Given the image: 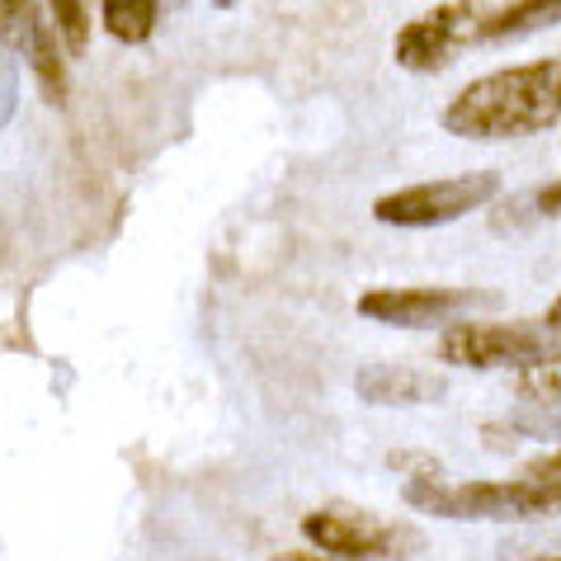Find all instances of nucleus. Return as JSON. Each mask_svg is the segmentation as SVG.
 <instances>
[{
  "mask_svg": "<svg viewBox=\"0 0 561 561\" xmlns=\"http://www.w3.org/2000/svg\"><path fill=\"white\" fill-rule=\"evenodd\" d=\"M472 302H477V293H462V288H373L358 298V317L420 331V325L454 321Z\"/></svg>",
  "mask_w": 561,
  "mask_h": 561,
  "instance_id": "7",
  "label": "nucleus"
},
{
  "mask_svg": "<svg viewBox=\"0 0 561 561\" xmlns=\"http://www.w3.org/2000/svg\"><path fill=\"white\" fill-rule=\"evenodd\" d=\"M561 24V0H510L501 10H486L481 24V43H510V38H528L542 28Z\"/></svg>",
  "mask_w": 561,
  "mask_h": 561,
  "instance_id": "9",
  "label": "nucleus"
},
{
  "mask_svg": "<svg viewBox=\"0 0 561 561\" xmlns=\"http://www.w3.org/2000/svg\"><path fill=\"white\" fill-rule=\"evenodd\" d=\"M538 208L548 213V217H561V180H557V184H548V190L538 194Z\"/></svg>",
  "mask_w": 561,
  "mask_h": 561,
  "instance_id": "15",
  "label": "nucleus"
},
{
  "mask_svg": "<svg viewBox=\"0 0 561 561\" xmlns=\"http://www.w3.org/2000/svg\"><path fill=\"white\" fill-rule=\"evenodd\" d=\"M0 5H5V24H20V20H24V5H28V0H0Z\"/></svg>",
  "mask_w": 561,
  "mask_h": 561,
  "instance_id": "17",
  "label": "nucleus"
},
{
  "mask_svg": "<svg viewBox=\"0 0 561 561\" xmlns=\"http://www.w3.org/2000/svg\"><path fill=\"white\" fill-rule=\"evenodd\" d=\"M561 123V57L519 61L467 81L444 108V128L472 142H510Z\"/></svg>",
  "mask_w": 561,
  "mask_h": 561,
  "instance_id": "1",
  "label": "nucleus"
},
{
  "mask_svg": "<svg viewBox=\"0 0 561 561\" xmlns=\"http://www.w3.org/2000/svg\"><path fill=\"white\" fill-rule=\"evenodd\" d=\"M48 14H53V28L61 34V48H67V53H81L85 38H90L85 0H48Z\"/></svg>",
  "mask_w": 561,
  "mask_h": 561,
  "instance_id": "13",
  "label": "nucleus"
},
{
  "mask_svg": "<svg viewBox=\"0 0 561 561\" xmlns=\"http://www.w3.org/2000/svg\"><path fill=\"white\" fill-rule=\"evenodd\" d=\"M302 534L317 542L321 552L345 557V561H368V557H411L415 538L407 528L378 519V514H364L354 505H325L311 510L302 519Z\"/></svg>",
  "mask_w": 561,
  "mask_h": 561,
  "instance_id": "5",
  "label": "nucleus"
},
{
  "mask_svg": "<svg viewBox=\"0 0 561 561\" xmlns=\"http://www.w3.org/2000/svg\"><path fill=\"white\" fill-rule=\"evenodd\" d=\"M444 364L458 368H519L528 358L548 354L542 345V331L528 321H454L439 335Z\"/></svg>",
  "mask_w": 561,
  "mask_h": 561,
  "instance_id": "6",
  "label": "nucleus"
},
{
  "mask_svg": "<svg viewBox=\"0 0 561 561\" xmlns=\"http://www.w3.org/2000/svg\"><path fill=\"white\" fill-rule=\"evenodd\" d=\"M519 477L524 481H534V486H548L561 495V448H552V454H538V458H528L519 467Z\"/></svg>",
  "mask_w": 561,
  "mask_h": 561,
  "instance_id": "14",
  "label": "nucleus"
},
{
  "mask_svg": "<svg viewBox=\"0 0 561 561\" xmlns=\"http://www.w3.org/2000/svg\"><path fill=\"white\" fill-rule=\"evenodd\" d=\"M354 392L368 407H434L444 401L448 382L420 364H364L354 373Z\"/></svg>",
  "mask_w": 561,
  "mask_h": 561,
  "instance_id": "8",
  "label": "nucleus"
},
{
  "mask_svg": "<svg viewBox=\"0 0 561 561\" xmlns=\"http://www.w3.org/2000/svg\"><path fill=\"white\" fill-rule=\"evenodd\" d=\"M161 14V0H104L100 20L118 43H147Z\"/></svg>",
  "mask_w": 561,
  "mask_h": 561,
  "instance_id": "11",
  "label": "nucleus"
},
{
  "mask_svg": "<svg viewBox=\"0 0 561 561\" xmlns=\"http://www.w3.org/2000/svg\"><path fill=\"white\" fill-rule=\"evenodd\" d=\"M542 325H548V331H557V335H561V298L548 307V317H542Z\"/></svg>",
  "mask_w": 561,
  "mask_h": 561,
  "instance_id": "18",
  "label": "nucleus"
},
{
  "mask_svg": "<svg viewBox=\"0 0 561 561\" xmlns=\"http://www.w3.org/2000/svg\"><path fill=\"white\" fill-rule=\"evenodd\" d=\"M495 194H501V175L495 170H462V175L420 180V184H407V190L382 194L373 204V217L387 227H444L486 208Z\"/></svg>",
  "mask_w": 561,
  "mask_h": 561,
  "instance_id": "3",
  "label": "nucleus"
},
{
  "mask_svg": "<svg viewBox=\"0 0 561 561\" xmlns=\"http://www.w3.org/2000/svg\"><path fill=\"white\" fill-rule=\"evenodd\" d=\"M407 501L420 514H434V519H481V524H528V519L561 514V495L548 486H534V481H524V477L448 486L439 472H430V477L411 481Z\"/></svg>",
  "mask_w": 561,
  "mask_h": 561,
  "instance_id": "2",
  "label": "nucleus"
},
{
  "mask_svg": "<svg viewBox=\"0 0 561 561\" xmlns=\"http://www.w3.org/2000/svg\"><path fill=\"white\" fill-rule=\"evenodd\" d=\"M57 28H48L34 14V24H28V57H34V71H38V81L48 85V95H53V104H61L67 100V71H61V53L67 48H57Z\"/></svg>",
  "mask_w": 561,
  "mask_h": 561,
  "instance_id": "12",
  "label": "nucleus"
},
{
  "mask_svg": "<svg viewBox=\"0 0 561 561\" xmlns=\"http://www.w3.org/2000/svg\"><path fill=\"white\" fill-rule=\"evenodd\" d=\"M481 24H486V10L477 0H444V5L415 14L411 24H401L392 53L407 71H439L472 43H481Z\"/></svg>",
  "mask_w": 561,
  "mask_h": 561,
  "instance_id": "4",
  "label": "nucleus"
},
{
  "mask_svg": "<svg viewBox=\"0 0 561 561\" xmlns=\"http://www.w3.org/2000/svg\"><path fill=\"white\" fill-rule=\"evenodd\" d=\"M542 561H561V557H542Z\"/></svg>",
  "mask_w": 561,
  "mask_h": 561,
  "instance_id": "19",
  "label": "nucleus"
},
{
  "mask_svg": "<svg viewBox=\"0 0 561 561\" xmlns=\"http://www.w3.org/2000/svg\"><path fill=\"white\" fill-rule=\"evenodd\" d=\"M274 561H345V557H331V552H278Z\"/></svg>",
  "mask_w": 561,
  "mask_h": 561,
  "instance_id": "16",
  "label": "nucleus"
},
{
  "mask_svg": "<svg viewBox=\"0 0 561 561\" xmlns=\"http://www.w3.org/2000/svg\"><path fill=\"white\" fill-rule=\"evenodd\" d=\"M217 5H227V0H217Z\"/></svg>",
  "mask_w": 561,
  "mask_h": 561,
  "instance_id": "20",
  "label": "nucleus"
},
{
  "mask_svg": "<svg viewBox=\"0 0 561 561\" xmlns=\"http://www.w3.org/2000/svg\"><path fill=\"white\" fill-rule=\"evenodd\" d=\"M514 392L534 407H561V350H548L514 368Z\"/></svg>",
  "mask_w": 561,
  "mask_h": 561,
  "instance_id": "10",
  "label": "nucleus"
}]
</instances>
